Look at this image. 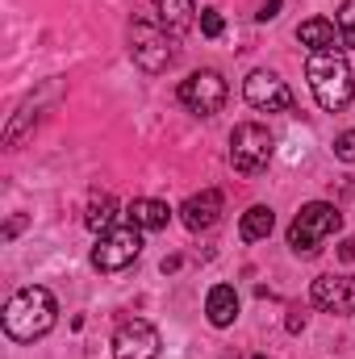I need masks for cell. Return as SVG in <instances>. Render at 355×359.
Masks as SVG:
<instances>
[{
    "label": "cell",
    "instance_id": "cell-7",
    "mask_svg": "<svg viewBox=\"0 0 355 359\" xmlns=\"http://www.w3.org/2000/svg\"><path fill=\"white\" fill-rule=\"evenodd\" d=\"M226 80L217 76V72H192L184 84H180V104L188 109V113H196V117H213V113H222V104H226Z\"/></svg>",
    "mask_w": 355,
    "mask_h": 359
},
{
    "label": "cell",
    "instance_id": "cell-4",
    "mask_svg": "<svg viewBox=\"0 0 355 359\" xmlns=\"http://www.w3.org/2000/svg\"><path fill=\"white\" fill-rule=\"evenodd\" d=\"M130 55L147 76H159L176 59V38L159 25V17H134L130 25Z\"/></svg>",
    "mask_w": 355,
    "mask_h": 359
},
{
    "label": "cell",
    "instance_id": "cell-24",
    "mask_svg": "<svg viewBox=\"0 0 355 359\" xmlns=\"http://www.w3.org/2000/svg\"><path fill=\"white\" fill-rule=\"evenodd\" d=\"M21 226H25V217H13V222L4 226V238H17V234H21Z\"/></svg>",
    "mask_w": 355,
    "mask_h": 359
},
{
    "label": "cell",
    "instance_id": "cell-6",
    "mask_svg": "<svg viewBox=\"0 0 355 359\" xmlns=\"http://www.w3.org/2000/svg\"><path fill=\"white\" fill-rule=\"evenodd\" d=\"M138 251H142V230L138 226H113L92 247V268L96 271H121L138 259Z\"/></svg>",
    "mask_w": 355,
    "mask_h": 359
},
{
    "label": "cell",
    "instance_id": "cell-5",
    "mask_svg": "<svg viewBox=\"0 0 355 359\" xmlns=\"http://www.w3.org/2000/svg\"><path fill=\"white\" fill-rule=\"evenodd\" d=\"M267 159H272V134H267V126H260V121L234 126V134H230V163H234V172L239 176H255V172L267 168Z\"/></svg>",
    "mask_w": 355,
    "mask_h": 359
},
{
    "label": "cell",
    "instance_id": "cell-17",
    "mask_svg": "<svg viewBox=\"0 0 355 359\" xmlns=\"http://www.w3.org/2000/svg\"><path fill=\"white\" fill-rule=\"evenodd\" d=\"M84 222H88V230H96V234L113 230V222H117V201H113L109 192H92L88 213H84Z\"/></svg>",
    "mask_w": 355,
    "mask_h": 359
},
{
    "label": "cell",
    "instance_id": "cell-9",
    "mask_svg": "<svg viewBox=\"0 0 355 359\" xmlns=\"http://www.w3.org/2000/svg\"><path fill=\"white\" fill-rule=\"evenodd\" d=\"M243 96H247V104L260 109V113H288V109H293L288 84H284L280 76H272V72H251L247 84H243Z\"/></svg>",
    "mask_w": 355,
    "mask_h": 359
},
{
    "label": "cell",
    "instance_id": "cell-12",
    "mask_svg": "<svg viewBox=\"0 0 355 359\" xmlns=\"http://www.w3.org/2000/svg\"><path fill=\"white\" fill-rule=\"evenodd\" d=\"M205 313H209V322L217 330L234 326V318H239V292H234V284H213L209 297H205Z\"/></svg>",
    "mask_w": 355,
    "mask_h": 359
},
{
    "label": "cell",
    "instance_id": "cell-3",
    "mask_svg": "<svg viewBox=\"0 0 355 359\" xmlns=\"http://www.w3.org/2000/svg\"><path fill=\"white\" fill-rule=\"evenodd\" d=\"M339 230H343V213H339L330 201H309V205H301V213H297L293 226H288V247H293V255L309 259V255H318L322 243H326L330 234H339Z\"/></svg>",
    "mask_w": 355,
    "mask_h": 359
},
{
    "label": "cell",
    "instance_id": "cell-1",
    "mask_svg": "<svg viewBox=\"0 0 355 359\" xmlns=\"http://www.w3.org/2000/svg\"><path fill=\"white\" fill-rule=\"evenodd\" d=\"M55 322H59V305H55L51 288H42V284H29V288L13 292L8 305H4V334L13 343H34V339L51 334Z\"/></svg>",
    "mask_w": 355,
    "mask_h": 359
},
{
    "label": "cell",
    "instance_id": "cell-16",
    "mask_svg": "<svg viewBox=\"0 0 355 359\" xmlns=\"http://www.w3.org/2000/svg\"><path fill=\"white\" fill-rule=\"evenodd\" d=\"M272 226H276V213L267 209V205H251L247 213H243V222H239V238L243 243H260L272 234Z\"/></svg>",
    "mask_w": 355,
    "mask_h": 359
},
{
    "label": "cell",
    "instance_id": "cell-19",
    "mask_svg": "<svg viewBox=\"0 0 355 359\" xmlns=\"http://www.w3.org/2000/svg\"><path fill=\"white\" fill-rule=\"evenodd\" d=\"M222 29H226L222 13H217V8H201V34H205V38H222Z\"/></svg>",
    "mask_w": 355,
    "mask_h": 359
},
{
    "label": "cell",
    "instance_id": "cell-25",
    "mask_svg": "<svg viewBox=\"0 0 355 359\" xmlns=\"http://www.w3.org/2000/svg\"><path fill=\"white\" fill-rule=\"evenodd\" d=\"M226 359H267V355H255V351H247V355H226Z\"/></svg>",
    "mask_w": 355,
    "mask_h": 359
},
{
    "label": "cell",
    "instance_id": "cell-10",
    "mask_svg": "<svg viewBox=\"0 0 355 359\" xmlns=\"http://www.w3.org/2000/svg\"><path fill=\"white\" fill-rule=\"evenodd\" d=\"M309 297L326 313H355V276H318Z\"/></svg>",
    "mask_w": 355,
    "mask_h": 359
},
{
    "label": "cell",
    "instance_id": "cell-14",
    "mask_svg": "<svg viewBox=\"0 0 355 359\" xmlns=\"http://www.w3.org/2000/svg\"><path fill=\"white\" fill-rule=\"evenodd\" d=\"M126 217H130V226H138V230H163V226L172 222V209H168L163 201L134 196V201H130V209H126Z\"/></svg>",
    "mask_w": 355,
    "mask_h": 359
},
{
    "label": "cell",
    "instance_id": "cell-22",
    "mask_svg": "<svg viewBox=\"0 0 355 359\" xmlns=\"http://www.w3.org/2000/svg\"><path fill=\"white\" fill-rule=\"evenodd\" d=\"M288 330H293V334L305 330V313H301V309H288Z\"/></svg>",
    "mask_w": 355,
    "mask_h": 359
},
{
    "label": "cell",
    "instance_id": "cell-23",
    "mask_svg": "<svg viewBox=\"0 0 355 359\" xmlns=\"http://www.w3.org/2000/svg\"><path fill=\"white\" fill-rule=\"evenodd\" d=\"M339 259H347V264L355 259V238H343V243H339Z\"/></svg>",
    "mask_w": 355,
    "mask_h": 359
},
{
    "label": "cell",
    "instance_id": "cell-13",
    "mask_svg": "<svg viewBox=\"0 0 355 359\" xmlns=\"http://www.w3.org/2000/svg\"><path fill=\"white\" fill-rule=\"evenodd\" d=\"M297 42H301V46H309V50H339V46H343L339 25H335V21H326V17H309V21H301Z\"/></svg>",
    "mask_w": 355,
    "mask_h": 359
},
{
    "label": "cell",
    "instance_id": "cell-18",
    "mask_svg": "<svg viewBox=\"0 0 355 359\" xmlns=\"http://www.w3.org/2000/svg\"><path fill=\"white\" fill-rule=\"evenodd\" d=\"M339 38L343 46H355V0H343L339 8Z\"/></svg>",
    "mask_w": 355,
    "mask_h": 359
},
{
    "label": "cell",
    "instance_id": "cell-2",
    "mask_svg": "<svg viewBox=\"0 0 355 359\" xmlns=\"http://www.w3.org/2000/svg\"><path fill=\"white\" fill-rule=\"evenodd\" d=\"M305 80H309V92L314 100L326 109V113H343L355 96V80L351 67L339 50H314L305 59Z\"/></svg>",
    "mask_w": 355,
    "mask_h": 359
},
{
    "label": "cell",
    "instance_id": "cell-21",
    "mask_svg": "<svg viewBox=\"0 0 355 359\" xmlns=\"http://www.w3.org/2000/svg\"><path fill=\"white\" fill-rule=\"evenodd\" d=\"M280 4H284V0H264V4H260V21H272V17L280 13Z\"/></svg>",
    "mask_w": 355,
    "mask_h": 359
},
{
    "label": "cell",
    "instance_id": "cell-20",
    "mask_svg": "<svg viewBox=\"0 0 355 359\" xmlns=\"http://www.w3.org/2000/svg\"><path fill=\"white\" fill-rule=\"evenodd\" d=\"M335 159L355 163V130H347V134H339V138H335Z\"/></svg>",
    "mask_w": 355,
    "mask_h": 359
},
{
    "label": "cell",
    "instance_id": "cell-8",
    "mask_svg": "<svg viewBox=\"0 0 355 359\" xmlns=\"http://www.w3.org/2000/svg\"><path fill=\"white\" fill-rule=\"evenodd\" d=\"M159 347H163L159 330H155L151 322H142V318L121 322L117 334H113V359H155Z\"/></svg>",
    "mask_w": 355,
    "mask_h": 359
},
{
    "label": "cell",
    "instance_id": "cell-11",
    "mask_svg": "<svg viewBox=\"0 0 355 359\" xmlns=\"http://www.w3.org/2000/svg\"><path fill=\"white\" fill-rule=\"evenodd\" d=\"M217 217H222V192L217 188H205L180 205V222L188 230H209V226H217Z\"/></svg>",
    "mask_w": 355,
    "mask_h": 359
},
{
    "label": "cell",
    "instance_id": "cell-15",
    "mask_svg": "<svg viewBox=\"0 0 355 359\" xmlns=\"http://www.w3.org/2000/svg\"><path fill=\"white\" fill-rule=\"evenodd\" d=\"M155 17H159V25H163L172 38H180V34L192 29L196 8H192V0H155Z\"/></svg>",
    "mask_w": 355,
    "mask_h": 359
}]
</instances>
